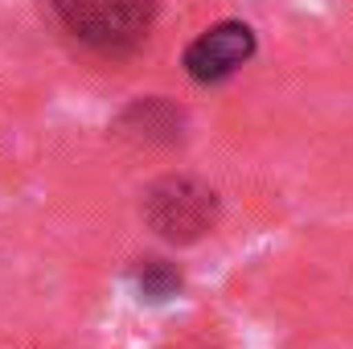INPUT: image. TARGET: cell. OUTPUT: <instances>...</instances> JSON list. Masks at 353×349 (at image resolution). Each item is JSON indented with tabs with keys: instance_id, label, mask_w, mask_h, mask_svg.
<instances>
[{
	"instance_id": "obj_1",
	"label": "cell",
	"mask_w": 353,
	"mask_h": 349,
	"mask_svg": "<svg viewBox=\"0 0 353 349\" xmlns=\"http://www.w3.org/2000/svg\"><path fill=\"white\" fill-rule=\"evenodd\" d=\"M161 0H50L58 25L94 54L123 58L144 46Z\"/></svg>"
},
{
	"instance_id": "obj_2",
	"label": "cell",
	"mask_w": 353,
	"mask_h": 349,
	"mask_svg": "<svg viewBox=\"0 0 353 349\" xmlns=\"http://www.w3.org/2000/svg\"><path fill=\"white\" fill-rule=\"evenodd\" d=\"M144 222L165 243H176V247L197 243L218 222V193L197 177H185V173L161 177L144 193Z\"/></svg>"
},
{
	"instance_id": "obj_3",
	"label": "cell",
	"mask_w": 353,
	"mask_h": 349,
	"mask_svg": "<svg viewBox=\"0 0 353 349\" xmlns=\"http://www.w3.org/2000/svg\"><path fill=\"white\" fill-rule=\"evenodd\" d=\"M255 29L243 21H218L185 50V74L193 83H222L255 58Z\"/></svg>"
},
{
	"instance_id": "obj_4",
	"label": "cell",
	"mask_w": 353,
	"mask_h": 349,
	"mask_svg": "<svg viewBox=\"0 0 353 349\" xmlns=\"http://www.w3.org/2000/svg\"><path fill=\"white\" fill-rule=\"evenodd\" d=\"M123 132H132L144 144H173L176 136H181V111H173L161 99H144V103L128 107Z\"/></svg>"
},
{
	"instance_id": "obj_5",
	"label": "cell",
	"mask_w": 353,
	"mask_h": 349,
	"mask_svg": "<svg viewBox=\"0 0 353 349\" xmlns=\"http://www.w3.org/2000/svg\"><path fill=\"white\" fill-rule=\"evenodd\" d=\"M132 279H136L140 296H148V300H169V296H176V292H181V271H176L173 263H165V259L136 263Z\"/></svg>"
}]
</instances>
